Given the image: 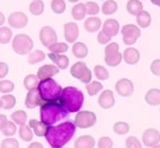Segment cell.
<instances>
[{"mask_svg": "<svg viewBox=\"0 0 160 148\" xmlns=\"http://www.w3.org/2000/svg\"><path fill=\"white\" fill-rule=\"evenodd\" d=\"M75 131V124L71 121H65L55 126H49L45 137L50 147H63L72 140Z\"/></svg>", "mask_w": 160, "mask_h": 148, "instance_id": "obj_1", "label": "cell"}, {"mask_svg": "<svg viewBox=\"0 0 160 148\" xmlns=\"http://www.w3.org/2000/svg\"><path fill=\"white\" fill-rule=\"evenodd\" d=\"M68 114L69 112L65 110L59 98L50 101H45L40 106V121L49 126L67 119Z\"/></svg>", "mask_w": 160, "mask_h": 148, "instance_id": "obj_2", "label": "cell"}, {"mask_svg": "<svg viewBox=\"0 0 160 148\" xmlns=\"http://www.w3.org/2000/svg\"><path fill=\"white\" fill-rule=\"evenodd\" d=\"M59 99L69 113L78 112L84 104V95L80 89L74 86H68L65 88H62Z\"/></svg>", "mask_w": 160, "mask_h": 148, "instance_id": "obj_3", "label": "cell"}, {"mask_svg": "<svg viewBox=\"0 0 160 148\" xmlns=\"http://www.w3.org/2000/svg\"><path fill=\"white\" fill-rule=\"evenodd\" d=\"M37 89L44 101H50V100L58 99L61 95L62 87L57 83V81L52 78L42 80L38 83Z\"/></svg>", "mask_w": 160, "mask_h": 148, "instance_id": "obj_4", "label": "cell"}, {"mask_svg": "<svg viewBox=\"0 0 160 148\" xmlns=\"http://www.w3.org/2000/svg\"><path fill=\"white\" fill-rule=\"evenodd\" d=\"M34 48V42L28 35L18 34L12 39V49L17 55L25 56Z\"/></svg>", "mask_w": 160, "mask_h": 148, "instance_id": "obj_5", "label": "cell"}, {"mask_svg": "<svg viewBox=\"0 0 160 148\" xmlns=\"http://www.w3.org/2000/svg\"><path fill=\"white\" fill-rule=\"evenodd\" d=\"M97 122V116L93 111L88 110H80L76 112L74 124L78 129H89L94 126Z\"/></svg>", "mask_w": 160, "mask_h": 148, "instance_id": "obj_6", "label": "cell"}, {"mask_svg": "<svg viewBox=\"0 0 160 148\" xmlns=\"http://www.w3.org/2000/svg\"><path fill=\"white\" fill-rule=\"evenodd\" d=\"M70 73L74 78H78L82 83L88 84L89 82H92V75H93L92 71L88 69L86 63L83 61L75 62L70 69Z\"/></svg>", "mask_w": 160, "mask_h": 148, "instance_id": "obj_7", "label": "cell"}, {"mask_svg": "<svg viewBox=\"0 0 160 148\" xmlns=\"http://www.w3.org/2000/svg\"><path fill=\"white\" fill-rule=\"evenodd\" d=\"M122 33V39L127 46H132L137 42L139 37H141V31L139 27L134 24H127L122 27L121 30Z\"/></svg>", "mask_w": 160, "mask_h": 148, "instance_id": "obj_8", "label": "cell"}, {"mask_svg": "<svg viewBox=\"0 0 160 148\" xmlns=\"http://www.w3.org/2000/svg\"><path fill=\"white\" fill-rule=\"evenodd\" d=\"M8 23L10 27L15 28V30H21L28 25V17H26L25 13L21 12V11H17V12H13L9 15Z\"/></svg>", "mask_w": 160, "mask_h": 148, "instance_id": "obj_9", "label": "cell"}, {"mask_svg": "<svg viewBox=\"0 0 160 148\" xmlns=\"http://www.w3.org/2000/svg\"><path fill=\"white\" fill-rule=\"evenodd\" d=\"M39 39L40 42L45 47H47V48L49 46H51L52 44H55V42H57L58 36L55 28H52L51 26H44V27H42L39 32Z\"/></svg>", "mask_w": 160, "mask_h": 148, "instance_id": "obj_10", "label": "cell"}, {"mask_svg": "<svg viewBox=\"0 0 160 148\" xmlns=\"http://www.w3.org/2000/svg\"><path fill=\"white\" fill-rule=\"evenodd\" d=\"M142 142L146 147H154L160 143V132L154 127L145 130L142 136Z\"/></svg>", "mask_w": 160, "mask_h": 148, "instance_id": "obj_11", "label": "cell"}, {"mask_svg": "<svg viewBox=\"0 0 160 148\" xmlns=\"http://www.w3.org/2000/svg\"><path fill=\"white\" fill-rule=\"evenodd\" d=\"M116 91L122 97H130L134 93V85L128 78H120L116 83Z\"/></svg>", "mask_w": 160, "mask_h": 148, "instance_id": "obj_12", "label": "cell"}, {"mask_svg": "<svg viewBox=\"0 0 160 148\" xmlns=\"http://www.w3.org/2000/svg\"><path fill=\"white\" fill-rule=\"evenodd\" d=\"M44 102L45 101L42 98V96H40L38 89L33 88V89H31V91H28L24 104H25V107L28 109H34L38 106H42Z\"/></svg>", "mask_w": 160, "mask_h": 148, "instance_id": "obj_13", "label": "cell"}, {"mask_svg": "<svg viewBox=\"0 0 160 148\" xmlns=\"http://www.w3.org/2000/svg\"><path fill=\"white\" fill-rule=\"evenodd\" d=\"M116 104V99H114L113 91L110 89H105L103 91H101V94L98 97V105L105 110L111 109Z\"/></svg>", "mask_w": 160, "mask_h": 148, "instance_id": "obj_14", "label": "cell"}, {"mask_svg": "<svg viewBox=\"0 0 160 148\" xmlns=\"http://www.w3.org/2000/svg\"><path fill=\"white\" fill-rule=\"evenodd\" d=\"M64 38L68 42L74 44L78 40V35H80V30L78 25L75 22H69L64 24Z\"/></svg>", "mask_w": 160, "mask_h": 148, "instance_id": "obj_15", "label": "cell"}, {"mask_svg": "<svg viewBox=\"0 0 160 148\" xmlns=\"http://www.w3.org/2000/svg\"><path fill=\"white\" fill-rule=\"evenodd\" d=\"M102 32L110 38L117 36L120 32V24L114 19L106 20L105 23L102 24Z\"/></svg>", "mask_w": 160, "mask_h": 148, "instance_id": "obj_16", "label": "cell"}, {"mask_svg": "<svg viewBox=\"0 0 160 148\" xmlns=\"http://www.w3.org/2000/svg\"><path fill=\"white\" fill-rule=\"evenodd\" d=\"M59 73V69L52 64H45L38 69L37 77L38 80H47V78H52V76L57 75Z\"/></svg>", "mask_w": 160, "mask_h": 148, "instance_id": "obj_17", "label": "cell"}, {"mask_svg": "<svg viewBox=\"0 0 160 148\" xmlns=\"http://www.w3.org/2000/svg\"><path fill=\"white\" fill-rule=\"evenodd\" d=\"M122 58L125 63L128 64V66H134L141 59V53H139V51L136 48L130 47V48H127L123 51Z\"/></svg>", "mask_w": 160, "mask_h": 148, "instance_id": "obj_18", "label": "cell"}, {"mask_svg": "<svg viewBox=\"0 0 160 148\" xmlns=\"http://www.w3.org/2000/svg\"><path fill=\"white\" fill-rule=\"evenodd\" d=\"M47 57L52 61V63L56 64L59 70H65V69L69 68L70 66V59L65 55H59V53H52L50 52Z\"/></svg>", "mask_w": 160, "mask_h": 148, "instance_id": "obj_19", "label": "cell"}, {"mask_svg": "<svg viewBox=\"0 0 160 148\" xmlns=\"http://www.w3.org/2000/svg\"><path fill=\"white\" fill-rule=\"evenodd\" d=\"M28 125H30V127L32 129L33 133L35 134L36 136H38V137H44V136H46L47 131H48V129H49V125L45 124L42 121L35 120V119L30 120Z\"/></svg>", "mask_w": 160, "mask_h": 148, "instance_id": "obj_20", "label": "cell"}, {"mask_svg": "<svg viewBox=\"0 0 160 148\" xmlns=\"http://www.w3.org/2000/svg\"><path fill=\"white\" fill-rule=\"evenodd\" d=\"M96 141L91 135H82L74 141V148H94Z\"/></svg>", "mask_w": 160, "mask_h": 148, "instance_id": "obj_21", "label": "cell"}, {"mask_svg": "<svg viewBox=\"0 0 160 148\" xmlns=\"http://www.w3.org/2000/svg\"><path fill=\"white\" fill-rule=\"evenodd\" d=\"M101 25H102V22L97 17H91L84 22V28L88 33H96L97 31H99Z\"/></svg>", "mask_w": 160, "mask_h": 148, "instance_id": "obj_22", "label": "cell"}, {"mask_svg": "<svg viewBox=\"0 0 160 148\" xmlns=\"http://www.w3.org/2000/svg\"><path fill=\"white\" fill-rule=\"evenodd\" d=\"M72 52H73L74 57L78 59H84L88 55V48L84 42H75L72 47Z\"/></svg>", "mask_w": 160, "mask_h": 148, "instance_id": "obj_23", "label": "cell"}, {"mask_svg": "<svg viewBox=\"0 0 160 148\" xmlns=\"http://www.w3.org/2000/svg\"><path fill=\"white\" fill-rule=\"evenodd\" d=\"M145 101L149 106H158L160 105V89L152 88L145 94Z\"/></svg>", "mask_w": 160, "mask_h": 148, "instance_id": "obj_24", "label": "cell"}, {"mask_svg": "<svg viewBox=\"0 0 160 148\" xmlns=\"http://www.w3.org/2000/svg\"><path fill=\"white\" fill-rule=\"evenodd\" d=\"M136 22L137 25L142 28H147L152 24V17H150V13L148 11H141L138 14L136 15Z\"/></svg>", "mask_w": 160, "mask_h": 148, "instance_id": "obj_25", "label": "cell"}, {"mask_svg": "<svg viewBox=\"0 0 160 148\" xmlns=\"http://www.w3.org/2000/svg\"><path fill=\"white\" fill-rule=\"evenodd\" d=\"M46 53L42 50H39V49H35V50H32L30 53H28V62L30 64H37L40 63L42 61H44L46 59Z\"/></svg>", "mask_w": 160, "mask_h": 148, "instance_id": "obj_26", "label": "cell"}, {"mask_svg": "<svg viewBox=\"0 0 160 148\" xmlns=\"http://www.w3.org/2000/svg\"><path fill=\"white\" fill-rule=\"evenodd\" d=\"M0 100H1V108L3 110H11L17 105V98L11 94H4L0 98Z\"/></svg>", "mask_w": 160, "mask_h": 148, "instance_id": "obj_27", "label": "cell"}, {"mask_svg": "<svg viewBox=\"0 0 160 148\" xmlns=\"http://www.w3.org/2000/svg\"><path fill=\"white\" fill-rule=\"evenodd\" d=\"M72 17L75 21H82L86 17V9H85V3H78L72 8Z\"/></svg>", "mask_w": 160, "mask_h": 148, "instance_id": "obj_28", "label": "cell"}, {"mask_svg": "<svg viewBox=\"0 0 160 148\" xmlns=\"http://www.w3.org/2000/svg\"><path fill=\"white\" fill-rule=\"evenodd\" d=\"M144 6L139 0H128L127 3V10L131 15L136 17L141 11H143Z\"/></svg>", "mask_w": 160, "mask_h": 148, "instance_id": "obj_29", "label": "cell"}, {"mask_svg": "<svg viewBox=\"0 0 160 148\" xmlns=\"http://www.w3.org/2000/svg\"><path fill=\"white\" fill-rule=\"evenodd\" d=\"M28 10L35 17H39L44 13L45 10V4L42 0H33L30 3V7H28Z\"/></svg>", "mask_w": 160, "mask_h": 148, "instance_id": "obj_30", "label": "cell"}, {"mask_svg": "<svg viewBox=\"0 0 160 148\" xmlns=\"http://www.w3.org/2000/svg\"><path fill=\"white\" fill-rule=\"evenodd\" d=\"M19 136L24 142H32L33 137H34V133H33L32 129L30 127V125H26V124L20 125Z\"/></svg>", "mask_w": 160, "mask_h": 148, "instance_id": "obj_31", "label": "cell"}, {"mask_svg": "<svg viewBox=\"0 0 160 148\" xmlns=\"http://www.w3.org/2000/svg\"><path fill=\"white\" fill-rule=\"evenodd\" d=\"M122 53L119 51L117 53H112V55H107L105 56V62L107 66L116 68V67L120 66V63L122 62Z\"/></svg>", "mask_w": 160, "mask_h": 148, "instance_id": "obj_32", "label": "cell"}, {"mask_svg": "<svg viewBox=\"0 0 160 148\" xmlns=\"http://www.w3.org/2000/svg\"><path fill=\"white\" fill-rule=\"evenodd\" d=\"M118 10V3L114 0H106L101 7V12L105 15H111Z\"/></svg>", "mask_w": 160, "mask_h": 148, "instance_id": "obj_33", "label": "cell"}, {"mask_svg": "<svg viewBox=\"0 0 160 148\" xmlns=\"http://www.w3.org/2000/svg\"><path fill=\"white\" fill-rule=\"evenodd\" d=\"M11 121L15 123L17 125H23L26 124V121H28V114L24 110H17L11 114Z\"/></svg>", "mask_w": 160, "mask_h": 148, "instance_id": "obj_34", "label": "cell"}, {"mask_svg": "<svg viewBox=\"0 0 160 148\" xmlns=\"http://www.w3.org/2000/svg\"><path fill=\"white\" fill-rule=\"evenodd\" d=\"M13 32L8 26H1L0 27V44L7 45L12 40Z\"/></svg>", "mask_w": 160, "mask_h": 148, "instance_id": "obj_35", "label": "cell"}, {"mask_svg": "<svg viewBox=\"0 0 160 148\" xmlns=\"http://www.w3.org/2000/svg\"><path fill=\"white\" fill-rule=\"evenodd\" d=\"M38 83H39V81H38L37 75H35V74H28L23 80V85L28 91H31L33 88H37Z\"/></svg>", "mask_w": 160, "mask_h": 148, "instance_id": "obj_36", "label": "cell"}, {"mask_svg": "<svg viewBox=\"0 0 160 148\" xmlns=\"http://www.w3.org/2000/svg\"><path fill=\"white\" fill-rule=\"evenodd\" d=\"M103 88L102 84L98 81H93V82H89L88 84H86V91L87 94H88L91 97H94L96 96L99 91H101Z\"/></svg>", "mask_w": 160, "mask_h": 148, "instance_id": "obj_37", "label": "cell"}, {"mask_svg": "<svg viewBox=\"0 0 160 148\" xmlns=\"http://www.w3.org/2000/svg\"><path fill=\"white\" fill-rule=\"evenodd\" d=\"M112 130H113V132L117 135H127L130 132V125L127 122L119 121V122L114 123L113 126H112Z\"/></svg>", "mask_w": 160, "mask_h": 148, "instance_id": "obj_38", "label": "cell"}, {"mask_svg": "<svg viewBox=\"0 0 160 148\" xmlns=\"http://www.w3.org/2000/svg\"><path fill=\"white\" fill-rule=\"evenodd\" d=\"M48 49L50 50V52L52 53H59V55H62V53L67 52L68 50H69V45L67 44V42H55V44H52L51 46L48 47Z\"/></svg>", "mask_w": 160, "mask_h": 148, "instance_id": "obj_39", "label": "cell"}, {"mask_svg": "<svg viewBox=\"0 0 160 148\" xmlns=\"http://www.w3.org/2000/svg\"><path fill=\"white\" fill-rule=\"evenodd\" d=\"M17 124H15L13 121H7L6 125L3 126V129H2V134H3V136H6V137H12L13 135H15V133H17Z\"/></svg>", "mask_w": 160, "mask_h": 148, "instance_id": "obj_40", "label": "cell"}, {"mask_svg": "<svg viewBox=\"0 0 160 148\" xmlns=\"http://www.w3.org/2000/svg\"><path fill=\"white\" fill-rule=\"evenodd\" d=\"M94 74H95L97 80L99 81H106L109 78V72L102 66H96L94 68Z\"/></svg>", "mask_w": 160, "mask_h": 148, "instance_id": "obj_41", "label": "cell"}, {"mask_svg": "<svg viewBox=\"0 0 160 148\" xmlns=\"http://www.w3.org/2000/svg\"><path fill=\"white\" fill-rule=\"evenodd\" d=\"M14 83L9 80H0V93L11 94V91H14Z\"/></svg>", "mask_w": 160, "mask_h": 148, "instance_id": "obj_42", "label": "cell"}, {"mask_svg": "<svg viewBox=\"0 0 160 148\" xmlns=\"http://www.w3.org/2000/svg\"><path fill=\"white\" fill-rule=\"evenodd\" d=\"M65 2L64 0H52L51 1V10L56 14H62L65 11Z\"/></svg>", "mask_w": 160, "mask_h": 148, "instance_id": "obj_43", "label": "cell"}, {"mask_svg": "<svg viewBox=\"0 0 160 148\" xmlns=\"http://www.w3.org/2000/svg\"><path fill=\"white\" fill-rule=\"evenodd\" d=\"M85 9H86V14L92 15V17H95L100 11L98 3L94 1H88L87 3H85Z\"/></svg>", "mask_w": 160, "mask_h": 148, "instance_id": "obj_44", "label": "cell"}, {"mask_svg": "<svg viewBox=\"0 0 160 148\" xmlns=\"http://www.w3.org/2000/svg\"><path fill=\"white\" fill-rule=\"evenodd\" d=\"M0 148H20V143L17 138L6 137L0 144Z\"/></svg>", "mask_w": 160, "mask_h": 148, "instance_id": "obj_45", "label": "cell"}, {"mask_svg": "<svg viewBox=\"0 0 160 148\" xmlns=\"http://www.w3.org/2000/svg\"><path fill=\"white\" fill-rule=\"evenodd\" d=\"M97 147L98 148H113V141L109 136H103L100 137L97 142Z\"/></svg>", "mask_w": 160, "mask_h": 148, "instance_id": "obj_46", "label": "cell"}, {"mask_svg": "<svg viewBox=\"0 0 160 148\" xmlns=\"http://www.w3.org/2000/svg\"><path fill=\"white\" fill-rule=\"evenodd\" d=\"M125 146H127V148H143L142 143L135 136H128L125 140Z\"/></svg>", "mask_w": 160, "mask_h": 148, "instance_id": "obj_47", "label": "cell"}, {"mask_svg": "<svg viewBox=\"0 0 160 148\" xmlns=\"http://www.w3.org/2000/svg\"><path fill=\"white\" fill-rule=\"evenodd\" d=\"M119 52V44L117 42H109L105 48V56L112 55V53Z\"/></svg>", "mask_w": 160, "mask_h": 148, "instance_id": "obj_48", "label": "cell"}, {"mask_svg": "<svg viewBox=\"0 0 160 148\" xmlns=\"http://www.w3.org/2000/svg\"><path fill=\"white\" fill-rule=\"evenodd\" d=\"M150 71L154 75L160 76V59H156L150 64Z\"/></svg>", "mask_w": 160, "mask_h": 148, "instance_id": "obj_49", "label": "cell"}, {"mask_svg": "<svg viewBox=\"0 0 160 148\" xmlns=\"http://www.w3.org/2000/svg\"><path fill=\"white\" fill-rule=\"evenodd\" d=\"M97 40H98V42L100 45H108L110 42V40H111V38L108 35H106L102 31H100L98 33V35H97Z\"/></svg>", "mask_w": 160, "mask_h": 148, "instance_id": "obj_50", "label": "cell"}, {"mask_svg": "<svg viewBox=\"0 0 160 148\" xmlns=\"http://www.w3.org/2000/svg\"><path fill=\"white\" fill-rule=\"evenodd\" d=\"M9 73V66L6 62H0V80L4 78Z\"/></svg>", "mask_w": 160, "mask_h": 148, "instance_id": "obj_51", "label": "cell"}, {"mask_svg": "<svg viewBox=\"0 0 160 148\" xmlns=\"http://www.w3.org/2000/svg\"><path fill=\"white\" fill-rule=\"evenodd\" d=\"M7 121H8V118H7L6 114H0V132L2 131L3 126L6 125Z\"/></svg>", "mask_w": 160, "mask_h": 148, "instance_id": "obj_52", "label": "cell"}, {"mask_svg": "<svg viewBox=\"0 0 160 148\" xmlns=\"http://www.w3.org/2000/svg\"><path fill=\"white\" fill-rule=\"evenodd\" d=\"M28 148H44V145L42 143H38V142H33L28 145Z\"/></svg>", "mask_w": 160, "mask_h": 148, "instance_id": "obj_53", "label": "cell"}, {"mask_svg": "<svg viewBox=\"0 0 160 148\" xmlns=\"http://www.w3.org/2000/svg\"><path fill=\"white\" fill-rule=\"evenodd\" d=\"M6 22V17H4L3 13L0 11V27H1L2 25H3V23Z\"/></svg>", "mask_w": 160, "mask_h": 148, "instance_id": "obj_54", "label": "cell"}, {"mask_svg": "<svg viewBox=\"0 0 160 148\" xmlns=\"http://www.w3.org/2000/svg\"><path fill=\"white\" fill-rule=\"evenodd\" d=\"M150 1H152V3L155 4V6L160 7V0H150Z\"/></svg>", "mask_w": 160, "mask_h": 148, "instance_id": "obj_55", "label": "cell"}, {"mask_svg": "<svg viewBox=\"0 0 160 148\" xmlns=\"http://www.w3.org/2000/svg\"><path fill=\"white\" fill-rule=\"evenodd\" d=\"M70 2H72V3H76V2H78L80 0H69Z\"/></svg>", "mask_w": 160, "mask_h": 148, "instance_id": "obj_56", "label": "cell"}, {"mask_svg": "<svg viewBox=\"0 0 160 148\" xmlns=\"http://www.w3.org/2000/svg\"><path fill=\"white\" fill-rule=\"evenodd\" d=\"M152 148H160V144L156 145V146H154V147H152Z\"/></svg>", "mask_w": 160, "mask_h": 148, "instance_id": "obj_57", "label": "cell"}, {"mask_svg": "<svg viewBox=\"0 0 160 148\" xmlns=\"http://www.w3.org/2000/svg\"><path fill=\"white\" fill-rule=\"evenodd\" d=\"M1 109H2L1 108V100H0V110H1Z\"/></svg>", "mask_w": 160, "mask_h": 148, "instance_id": "obj_58", "label": "cell"}, {"mask_svg": "<svg viewBox=\"0 0 160 148\" xmlns=\"http://www.w3.org/2000/svg\"><path fill=\"white\" fill-rule=\"evenodd\" d=\"M50 148H63V147H50Z\"/></svg>", "mask_w": 160, "mask_h": 148, "instance_id": "obj_59", "label": "cell"}, {"mask_svg": "<svg viewBox=\"0 0 160 148\" xmlns=\"http://www.w3.org/2000/svg\"><path fill=\"white\" fill-rule=\"evenodd\" d=\"M102 1H105V0H102Z\"/></svg>", "mask_w": 160, "mask_h": 148, "instance_id": "obj_60", "label": "cell"}, {"mask_svg": "<svg viewBox=\"0 0 160 148\" xmlns=\"http://www.w3.org/2000/svg\"><path fill=\"white\" fill-rule=\"evenodd\" d=\"M159 110H160V109H159Z\"/></svg>", "mask_w": 160, "mask_h": 148, "instance_id": "obj_61", "label": "cell"}]
</instances>
